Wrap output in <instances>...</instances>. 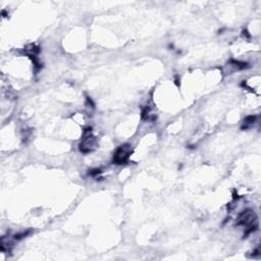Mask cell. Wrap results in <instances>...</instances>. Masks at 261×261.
Listing matches in <instances>:
<instances>
[{
	"label": "cell",
	"mask_w": 261,
	"mask_h": 261,
	"mask_svg": "<svg viewBox=\"0 0 261 261\" xmlns=\"http://www.w3.org/2000/svg\"><path fill=\"white\" fill-rule=\"evenodd\" d=\"M238 225L246 228L247 234L254 232L257 228V217L252 210H246L239 215Z\"/></svg>",
	"instance_id": "obj_1"
},
{
	"label": "cell",
	"mask_w": 261,
	"mask_h": 261,
	"mask_svg": "<svg viewBox=\"0 0 261 261\" xmlns=\"http://www.w3.org/2000/svg\"><path fill=\"white\" fill-rule=\"evenodd\" d=\"M96 146H97V140L92 133V129L87 128L84 130L82 142L80 143V150H81V152L83 153H90L93 151Z\"/></svg>",
	"instance_id": "obj_2"
},
{
	"label": "cell",
	"mask_w": 261,
	"mask_h": 261,
	"mask_svg": "<svg viewBox=\"0 0 261 261\" xmlns=\"http://www.w3.org/2000/svg\"><path fill=\"white\" fill-rule=\"evenodd\" d=\"M255 119H256V116H248L245 120H244V128L245 129H248L250 127H252L255 123Z\"/></svg>",
	"instance_id": "obj_4"
},
{
	"label": "cell",
	"mask_w": 261,
	"mask_h": 261,
	"mask_svg": "<svg viewBox=\"0 0 261 261\" xmlns=\"http://www.w3.org/2000/svg\"><path fill=\"white\" fill-rule=\"evenodd\" d=\"M130 153H132V146L129 145V144H124L122 146H119L117 148V150L114 153V163L115 164H124L126 163L129 158H130Z\"/></svg>",
	"instance_id": "obj_3"
}]
</instances>
